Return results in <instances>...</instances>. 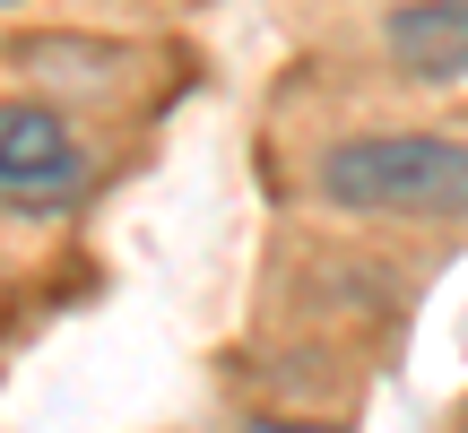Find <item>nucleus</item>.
I'll return each mask as SVG.
<instances>
[{"mask_svg":"<svg viewBox=\"0 0 468 433\" xmlns=\"http://www.w3.org/2000/svg\"><path fill=\"white\" fill-rule=\"evenodd\" d=\"M321 200L347 216H468V148L442 131H356L321 148Z\"/></svg>","mask_w":468,"mask_h":433,"instance_id":"f257e3e1","label":"nucleus"},{"mask_svg":"<svg viewBox=\"0 0 468 433\" xmlns=\"http://www.w3.org/2000/svg\"><path fill=\"white\" fill-rule=\"evenodd\" d=\"M87 183V148L52 104H0V191L27 208H52Z\"/></svg>","mask_w":468,"mask_h":433,"instance_id":"f03ea898","label":"nucleus"},{"mask_svg":"<svg viewBox=\"0 0 468 433\" xmlns=\"http://www.w3.org/2000/svg\"><path fill=\"white\" fill-rule=\"evenodd\" d=\"M382 52L425 87L468 79V0H399L382 17Z\"/></svg>","mask_w":468,"mask_h":433,"instance_id":"7ed1b4c3","label":"nucleus"},{"mask_svg":"<svg viewBox=\"0 0 468 433\" xmlns=\"http://www.w3.org/2000/svg\"><path fill=\"white\" fill-rule=\"evenodd\" d=\"M234 433H338V425H295V417H243Z\"/></svg>","mask_w":468,"mask_h":433,"instance_id":"20e7f679","label":"nucleus"}]
</instances>
